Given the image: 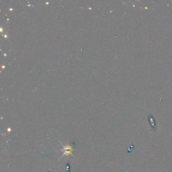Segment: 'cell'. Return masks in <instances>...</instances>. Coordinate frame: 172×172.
Wrapping results in <instances>:
<instances>
[{
	"label": "cell",
	"mask_w": 172,
	"mask_h": 172,
	"mask_svg": "<svg viewBox=\"0 0 172 172\" xmlns=\"http://www.w3.org/2000/svg\"><path fill=\"white\" fill-rule=\"evenodd\" d=\"M148 119H149V123H150L151 128H152L153 130H155V128H156V123H155V121L154 119H153V117L151 114H149Z\"/></svg>",
	"instance_id": "obj_1"
}]
</instances>
